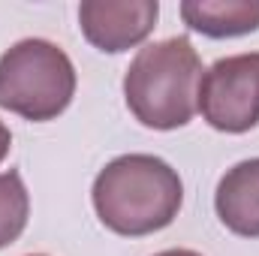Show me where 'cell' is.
Instances as JSON below:
<instances>
[{
  "label": "cell",
  "instance_id": "1",
  "mask_svg": "<svg viewBox=\"0 0 259 256\" xmlns=\"http://www.w3.org/2000/svg\"><path fill=\"white\" fill-rule=\"evenodd\" d=\"M94 211L118 235L142 238L166 229L184 202L178 172L154 154H124L94 178Z\"/></svg>",
  "mask_w": 259,
  "mask_h": 256
},
{
  "label": "cell",
  "instance_id": "2",
  "mask_svg": "<svg viewBox=\"0 0 259 256\" xmlns=\"http://www.w3.org/2000/svg\"><path fill=\"white\" fill-rule=\"evenodd\" d=\"M202 61L187 36H169L139 49L124 75L130 115L151 130H178L193 121Z\"/></svg>",
  "mask_w": 259,
  "mask_h": 256
},
{
  "label": "cell",
  "instance_id": "3",
  "mask_svg": "<svg viewBox=\"0 0 259 256\" xmlns=\"http://www.w3.org/2000/svg\"><path fill=\"white\" fill-rule=\"evenodd\" d=\"M75 97V66L49 39H21L0 55V109L24 121H55Z\"/></svg>",
  "mask_w": 259,
  "mask_h": 256
},
{
  "label": "cell",
  "instance_id": "4",
  "mask_svg": "<svg viewBox=\"0 0 259 256\" xmlns=\"http://www.w3.org/2000/svg\"><path fill=\"white\" fill-rule=\"evenodd\" d=\"M196 109L220 133H247L259 124V52L220 58L202 72Z\"/></svg>",
  "mask_w": 259,
  "mask_h": 256
},
{
  "label": "cell",
  "instance_id": "5",
  "mask_svg": "<svg viewBox=\"0 0 259 256\" xmlns=\"http://www.w3.org/2000/svg\"><path fill=\"white\" fill-rule=\"evenodd\" d=\"M157 15V0H84L78 6V27L94 49L121 55L151 36Z\"/></svg>",
  "mask_w": 259,
  "mask_h": 256
},
{
  "label": "cell",
  "instance_id": "6",
  "mask_svg": "<svg viewBox=\"0 0 259 256\" xmlns=\"http://www.w3.org/2000/svg\"><path fill=\"white\" fill-rule=\"evenodd\" d=\"M214 208L229 232L241 238H259V157L235 163L220 178Z\"/></svg>",
  "mask_w": 259,
  "mask_h": 256
},
{
  "label": "cell",
  "instance_id": "7",
  "mask_svg": "<svg viewBox=\"0 0 259 256\" xmlns=\"http://www.w3.org/2000/svg\"><path fill=\"white\" fill-rule=\"evenodd\" d=\"M184 24L211 39H232L259 30V0H184Z\"/></svg>",
  "mask_w": 259,
  "mask_h": 256
},
{
  "label": "cell",
  "instance_id": "8",
  "mask_svg": "<svg viewBox=\"0 0 259 256\" xmlns=\"http://www.w3.org/2000/svg\"><path fill=\"white\" fill-rule=\"evenodd\" d=\"M30 217V196L15 169L0 172V247L12 244Z\"/></svg>",
  "mask_w": 259,
  "mask_h": 256
},
{
  "label": "cell",
  "instance_id": "9",
  "mask_svg": "<svg viewBox=\"0 0 259 256\" xmlns=\"http://www.w3.org/2000/svg\"><path fill=\"white\" fill-rule=\"evenodd\" d=\"M9 148H12V133H9V127L0 121V163L9 157Z\"/></svg>",
  "mask_w": 259,
  "mask_h": 256
},
{
  "label": "cell",
  "instance_id": "10",
  "mask_svg": "<svg viewBox=\"0 0 259 256\" xmlns=\"http://www.w3.org/2000/svg\"><path fill=\"white\" fill-rule=\"evenodd\" d=\"M154 256H202V253H196V250H163V253H154Z\"/></svg>",
  "mask_w": 259,
  "mask_h": 256
},
{
  "label": "cell",
  "instance_id": "11",
  "mask_svg": "<svg viewBox=\"0 0 259 256\" xmlns=\"http://www.w3.org/2000/svg\"><path fill=\"white\" fill-rule=\"evenodd\" d=\"M36 256H42V253H36Z\"/></svg>",
  "mask_w": 259,
  "mask_h": 256
}]
</instances>
